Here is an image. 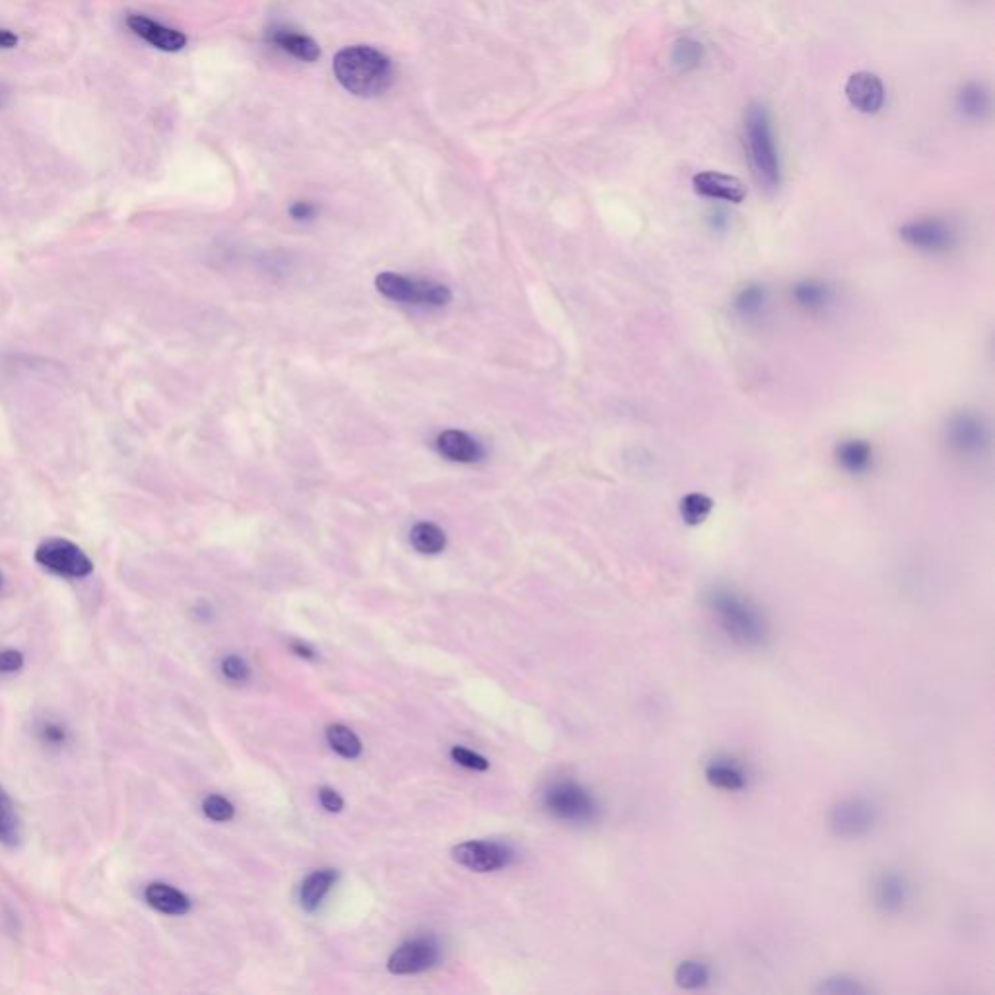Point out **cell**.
<instances>
[{
    "mask_svg": "<svg viewBox=\"0 0 995 995\" xmlns=\"http://www.w3.org/2000/svg\"><path fill=\"white\" fill-rule=\"evenodd\" d=\"M292 652L296 653L298 657H302V659H313L315 657V652L309 646H306V644H302V642H294L292 644Z\"/></svg>",
    "mask_w": 995,
    "mask_h": 995,
    "instance_id": "cell-39",
    "label": "cell"
},
{
    "mask_svg": "<svg viewBox=\"0 0 995 995\" xmlns=\"http://www.w3.org/2000/svg\"><path fill=\"white\" fill-rule=\"evenodd\" d=\"M712 978L710 966L702 961H683L675 970V982L683 990H700Z\"/></svg>",
    "mask_w": 995,
    "mask_h": 995,
    "instance_id": "cell-28",
    "label": "cell"
},
{
    "mask_svg": "<svg viewBox=\"0 0 995 995\" xmlns=\"http://www.w3.org/2000/svg\"><path fill=\"white\" fill-rule=\"evenodd\" d=\"M453 859L475 871V873H492L508 867L512 863V850L500 842H484V840H469L457 844L451 852Z\"/></svg>",
    "mask_w": 995,
    "mask_h": 995,
    "instance_id": "cell-11",
    "label": "cell"
},
{
    "mask_svg": "<svg viewBox=\"0 0 995 995\" xmlns=\"http://www.w3.org/2000/svg\"><path fill=\"white\" fill-rule=\"evenodd\" d=\"M35 562L57 576L82 580L94 572L90 556L67 539H47L35 549Z\"/></svg>",
    "mask_w": 995,
    "mask_h": 995,
    "instance_id": "cell-7",
    "label": "cell"
},
{
    "mask_svg": "<svg viewBox=\"0 0 995 995\" xmlns=\"http://www.w3.org/2000/svg\"><path fill=\"white\" fill-rule=\"evenodd\" d=\"M0 584H2V576H0Z\"/></svg>",
    "mask_w": 995,
    "mask_h": 995,
    "instance_id": "cell-40",
    "label": "cell"
},
{
    "mask_svg": "<svg viewBox=\"0 0 995 995\" xmlns=\"http://www.w3.org/2000/svg\"><path fill=\"white\" fill-rule=\"evenodd\" d=\"M791 296L797 308L807 313H823L834 304L836 294L828 282L819 278H805L793 286Z\"/></svg>",
    "mask_w": 995,
    "mask_h": 995,
    "instance_id": "cell-19",
    "label": "cell"
},
{
    "mask_svg": "<svg viewBox=\"0 0 995 995\" xmlns=\"http://www.w3.org/2000/svg\"><path fill=\"white\" fill-rule=\"evenodd\" d=\"M325 737H327L329 747L337 755L346 758V760H356V758H360L362 753H364L360 737L350 727L343 725V723L329 725L327 731H325Z\"/></svg>",
    "mask_w": 995,
    "mask_h": 995,
    "instance_id": "cell-26",
    "label": "cell"
},
{
    "mask_svg": "<svg viewBox=\"0 0 995 995\" xmlns=\"http://www.w3.org/2000/svg\"><path fill=\"white\" fill-rule=\"evenodd\" d=\"M203 813H205L206 819L208 821H214V823H230L236 815V807L230 799L222 797V795H206L203 799Z\"/></svg>",
    "mask_w": 995,
    "mask_h": 995,
    "instance_id": "cell-31",
    "label": "cell"
},
{
    "mask_svg": "<svg viewBox=\"0 0 995 995\" xmlns=\"http://www.w3.org/2000/svg\"><path fill=\"white\" fill-rule=\"evenodd\" d=\"M127 26L131 28V32L142 37L146 43H150L152 47L166 51V53H177L187 45V37L179 30L162 26L160 22H154L142 14H131L127 18Z\"/></svg>",
    "mask_w": 995,
    "mask_h": 995,
    "instance_id": "cell-14",
    "label": "cell"
},
{
    "mask_svg": "<svg viewBox=\"0 0 995 995\" xmlns=\"http://www.w3.org/2000/svg\"><path fill=\"white\" fill-rule=\"evenodd\" d=\"M18 45V35L12 34L10 30H0V49H12Z\"/></svg>",
    "mask_w": 995,
    "mask_h": 995,
    "instance_id": "cell-38",
    "label": "cell"
},
{
    "mask_svg": "<svg viewBox=\"0 0 995 995\" xmlns=\"http://www.w3.org/2000/svg\"><path fill=\"white\" fill-rule=\"evenodd\" d=\"M873 904L885 914H898L906 908L910 898V885L904 875L896 871L881 873L871 887Z\"/></svg>",
    "mask_w": 995,
    "mask_h": 995,
    "instance_id": "cell-12",
    "label": "cell"
},
{
    "mask_svg": "<svg viewBox=\"0 0 995 995\" xmlns=\"http://www.w3.org/2000/svg\"><path fill=\"white\" fill-rule=\"evenodd\" d=\"M900 240L918 253L947 255L961 245V232L947 218L926 216L902 224Z\"/></svg>",
    "mask_w": 995,
    "mask_h": 995,
    "instance_id": "cell-6",
    "label": "cell"
},
{
    "mask_svg": "<svg viewBox=\"0 0 995 995\" xmlns=\"http://www.w3.org/2000/svg\"><path fill=\"white\" fill-rule=\"evenodd\" d=\"M708 609L720 620L723 632L739 646L760 648L770 636V626L764 613L743 593L716 585L706 593Z\"/></svg>",
    "mask_w": 995,
    "mask_h": 995,
    "instance_id": "cell-1",
    "label": "cell"
},
{
    "mask_svg": "<svg viewBox=\"0 0 995 995\" xmlns=\"http://www.w3.org/2000/svg\"><path fill=\"white\" fill-rule=\"evenodd\" d=\"M222 675L232 681V683H245L249 677H251V669L249 665L245 663V659H241L238 655H228L222 659Z\"/></svg>",
    "mask_w": 995,
    "mask_h": 995,
    "instance_id": "cell-33",
    "label": "cell"
},
{
    "mask_svg": "<svg viewBox=\"0 0 995 995\" xmlns=\"http://www.w3.org/2000/svg\"><path fill=\"white\" fill-rule=\"evenodd\" d=\"M436 449L447 461L461 463V465L479 463L484 457V449H482L481 444L471 434H467L463 430L440 432L436 438Z\"/></svg>",
    "mask_w": 995,
    "mask_h": 995,
    "instance_id": "cell-15",
    "label": "cell"
},
{
    "mask_svg": "<svg viewBox=\"0 0 995 995\" xmlns=\"http://www.w3.org/2000/svg\"><path fill=\"white\" fill-rule=\"evenodd\" d=\"M449 755L455 764L469 768V770H475V772H486L490 768V762L484 756L471 751V749H465V747H453Z\"/></svg>",
    "mask_w": 995,
    "mask_h": 995,
    "instance_id": "cell-32",
    "label": "cell"
},
{
    "mask_svg": "<svg viewBox=\"0 0 995 995\" xmlns=\"http://www.w3.org/2000/svg\"><path fill=\"white\" fill-rule=\"evenodd\" d=\"M24 663H26V659L18 650H2L0 652V673L2 675L20 671L24 667Z\"/></svg>",
    "mask_w": 995,
    "mask_h": 995,
    "instance_id": "cell-34",
    "label": "cell"
},
{
    "mask_svg": "<svg viewBox=\"0 0 995 995\" xmlns=\"http://www.w3.org/2000/svg\"><path fill=\"white\" fill-rule=\"evenodd\" d=\"M337 877H339V873L335 869H319V871H313L311 875H308L300 887L302 908L309 914L317 912L319 906L323 904L325 896L331 893V889L335 887Z\"/></svg>",
    "mask_w": 995,
    "mask_h": 995,
    "instance_id": "cell-21",
    "label": "cell"
},
{
    "mask_svg": "<svg viewBox=\"0 0 995 995\" xmlns=\"http://www.w3.org/2000/svg\"><path fill=\"white\" fill-rule=\"evenodd\" d=\"M943 442L951 455L962 461H976L990 449V424L978 412H953L943 426Z\"/></svg>",
    "mask_w": 995,
    "mask_h": 995,
    "instance_id": "cell-5",
    "label": "cell"
},
{
    "mask_svg": "<svg viewBox=\"0 0 995 995\" xmlns=\"http://www.w3.org/2000/svg\"><path fill=\"white\" fill-rule=\"evenodd\" d=\"M877 823V809L863 797H848L838 801L828 815V824L838 838L856 840L871 832Z\"/></svg>",
    "mask_w": 995,
    "mask_h": 995,
    "instance_id": "cell-9",
    "label": "cell"
},
{
    "mask_svg": "<svg viewBox=\"0 0 995 995\" xmlns=\"http://www.w3.org/2000/svg\"><path fill=\"white\" fill-rule=\"evenodd\" d=\"M333 70L344 90L360 98L385 94L393 84V63L370 45H352L337 53Z\"/></svg>",
    "mask_w": 995,
    "mask_h": 995,
    "instance_id": "cell-2",
    "label": "cell"
},
{
    "mask_svg": "<svg viewBox=\"0 0 995 995\" xmlns=\"http://www.w3.org/2000/svg\"><path fill=\"white\" fill-rule=\"evenodd\" d=\"M319 803L329 813H341L344 809L343 797L339 795V791H335L333 788H321L319 790Z\"/></svg>",
    "mask_w": 995,
    "mask_h": 995,
    "instance_id": "cell-35",
    "label": "cell"
},
{
    "mask_svg": "<svg viewBox=\"0 0 995 995\" xmlns=\"http://www.w3.org/2000/svg\"><path fill=\"white\" fill-rule=\"evenodd\" d=\"M706 780L710 786L723 791H741L747 788L745 770L733 760H712L706 766Z\"/></svg>",
    "mask_w": 995,
    "mask_h": 995,
    "instance_id": "cell-22",
    "label": "cell"
},
{
    "mask_svg": "<svg viewBox=\"0 0 995 995\" xmlns=\"http://www.w3.org/2000/svg\"><path fill=\"white\" fill-rule=\"evenodd\" d=\"M142 896H144V902L152 910H156L164 916H187L193 908V902L187 894L175 889L172 885H168V883H160V881L146 885Z\"/></svg>",
    "mask_w": 995,
    "mask_h": 995,
    "instance_id": "cell-18",
    "label": "cell"
},
{
    "mask_svg": "<svg viewBox=\"0 0 995 995\" xmlns=\"http://www.w3.org/2000/svg\"><path fill=\"white\" fill-rule=\"evenodd\" d=\"M379 294L395 304L411 308L442 309L451 304L453 294L446 284L426 278H409L397 273H381L376 278Z\"/></svg>",
    "mask_w": 995,
    "mask_h": 995,
    "instance_id": "cell-4",
    "label": "cell"
},
{
    "mask_svg": "<svg viewBox=\"0 0 995 995\" xmlns=\"http://www.w3.org/2000/svg\"><path fill=\"white\" fill-rule=\"evenodd\" d=\"M745 137L758 183L768 191H776L782 179L780 156L772 135L770 115L764 105L753 103L749 107L745 115Z\"/></svg>",
    "mask_w": 995,
    "mask_h": 995,
    "instance_id": "cell-3",
    "label": "cell"
},
{
    "mask_svg": "<svg viewBox=\"0 0 995 995\" xmlns=\"http://www.w3.org/2000/svg\"><path fill=\"white\" fill-rule=\"evenodd\" d=\"M712 510H714V500L704 492H690L679 502L681 519L690 527L702 525L710 517Z\"/></svg>",
    "mask_w": 995,
    "mask_h": 995,
    "instance_id": "cell-27",
    "label": "cell"
},
{
    "mask_svg": "<svg viewBox=\"0 0 995 995\" xmlns=\"http://www.w3.org/2000/svg\"><path fill=\"white\" fill-rule=\"evenodd\" d=\"M290 212L298 220H308V218H311L315 214V208L309 205V203H296V205L292 206Z\"/></svg>",
    "mask_w": 995,
    "mask_h": 995,
    "instance_id": "cell-37",
    "label": "cell"
},
{
    "mask_svg": "<svg viewBox=\"0 0 995 995\" xmlns=\"http://www.w3.org/2000/svg\"><path fill=\"white\" fill-rule=\"evenodd\" d=\"M990 107V96L988 92L978 86V84H968L962 88L959 94V109L966 117H982L988 113Z\"/></svg>",
    "mask_w": 995,
    "mask_h": 995,
    "instance_id": "cell-29",
    "label": "cell"
},
{
    "mask_svg": "<svg viewBox=\"0 0 995 995\" xmlns=\"http://www.w3.org/2000/svg\"><path fill=\"white\" fill-rule=\"evenodd\" d=\"M269 39H271V43H275L278 49H282L284 53H288L300 61L315 63L321 57L319 45L309 35L300 34L292 28L276 26L269 32Z\"/></svg>",
    "mask_w": 995,
    "mask_h": 995,
    "instance_id": "cell-20",
    "label": "cell"
},
{
    "mask_svg": "<svg viewBox=\"0 0 995 995\" xmlns=\"http://www.w3.org/2000/svg\"><path fill=\"white\" fill-rule=\"evenodd\" d=\"M817 992L830 995H861L867 994L869 990L863 986V982L858 978H852L846 974H836V976L824 978L821 986L817 988Z\"/></svg>",
    "mask_w": 995,
    "mask_h": 995,
    "instance_id": "cell-30",
    "label": "cell"
},
{
    "mask_svg": "<svg viewBox=\"0 0 995 995\" xmlns=\"http://www.w3.org/2000/svg\"><path fill=\"white\" fill-rule=\"evenodd\" d=\"M545 807L552 817L566 823H591L597 815V803L584 786L576 782H558L545 793Z\"/></svg>",
    "mask_w": 995,
    "mask_h": 995,
    "instance_id": "cell-8",
    "label": "cell"
},
{
    "mask_svg": "<svg viewBox=\"0 0 995 995\" xmlns=\"http://www.w3.org/2000/svg\"><path fill=\"white\" fill-rule=\"evenodd\" d=\"M411 545L426 556H436L447 547L444 529L432 521H420L411 529Z\"/></svg>",
    "mask_w": 995,
    "mask_h": 995,
    "instance_id": "cell-25",
    "label": "cell"
},
{
    "mask_svg": "<svg viewBox=\"0 0 995 995\" xmlns=\"http://www.w3.org/2000/svg\"><path fill=\"white\" fill-rule=\"evenodd\" d=\"M768 308V290L762 284H747L735 294L733 309L745 321H756Z\"/></svg>",
    "mask_w": 995,
    "mask_h": 995,
    "instance_id": "cell-24",
    "label": "cell"
},
{
    "mask_svg": "<svg viewBox=\"0 0 995 995\" xmlns=\"http://www.w3.org/2000/svg\"><path fill=\"white\" fill-rule=\"evenodd\" d=\"M24 838V828L14 801L0 786V846L18 848Z\"/></svg>",
    "mask_w": 995,
    "mask_h": 995,
    "instance_id": "cell-23",
    "label": "cell"
},
{
    "mask_svg": "<svg viewBox=\"0 0 995 995\" xmlns=\"http://www.w3.org/2000/svg\"><path fill=\"white\" fill-rule=\"evenodd\" d=\"M41 735H43V739H45L47 743H51V745H61V743H65V741H67V731H65L59 723H53V721H49V723H45V725H43Z\"/></svg>",
    "mask_w": 995,
    "mask_h": 995,
    "instance_id": "cell-36",
    "label": "cell"
},
{
    "mask_svg": "<svg viewBox=\"0 0 995 995\" xmlns=\"http://www.w3.org/2000/svg\"><path fill=\"white\" fill-rule=\"evenodd\" d=\"M834 459L838 467L848 475H867L875 463V449L871 442L861 438H848L838 442L834 449Z\"/></svg>",
    "mask_w": 995,
    "mask_h": 995,
    "instance_id": "cell-17",
    "label": "cell"
},
{
    "mask_svg": "<svg viewBox=\"0 0 995 995\" xmlns=\"http://www.w3.org/2000/svg\"><path fill=\"white\" fill-rule=\"evenodd\" d=\"M440 945L432 937H416L399 945L389 961L387 970L395 976L422 974L440 962Z\"/></svg>",
    "mask_w": 995,
    "mask_h": 995,
    "instance_id": "cell-10",
    "label": "cell"
},
{
    "mask_svg": "<svg viewBox=\"0 0 995 995\" xmlns=\"http://www.w3.org/2000/svg\"><path fill=\"white\" fill-rule=\"evenodd\" d=\"M694 191L706 199H716L725 203H743L747 197L745 185L733 177L720 172H702L692 179Z\"/></svg>",
    "mask_w": 995,
    "mask_h": 995,
    "instance_id": "cell-13",
    "label": "cell"
},
{
    "mask_svg": "<svg viewBox=\"0 0 995 995\" xmlns=\"http://www.w3.org/2000/svg\"><path fill=\"white\" fill-rule=\"evenodd\" d=\"M846 96L861 113H877L885 103V88L875 74L856 72L846 84Z\"/></svg>",
    "mask_w": 995,
    "mask_h": 995,
    "instance_id": "cell-16",
    "label": "cell"
}]
</instances>
